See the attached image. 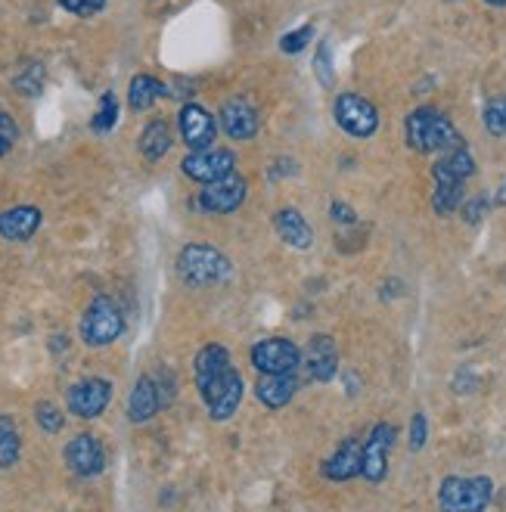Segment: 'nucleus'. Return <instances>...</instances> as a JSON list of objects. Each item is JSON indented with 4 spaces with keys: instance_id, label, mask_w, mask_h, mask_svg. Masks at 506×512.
I'll list each match as a JSON object with an SVG mask.
<instances>
[{
    "instance_id": "1",
    "label": "nucleus",
    "mask_w": 506,
    "mask_h": 512,
    "mask_svg": "<svg viewBox=\"0 0 506 512\" xmlns=\"http://www.w3.org/2000/svg\"><path fill=\"white\" fill-rule=\"evenodd\" d=\"M193 379L199 388V398L215 423H227L236 416L246 395V382L240 370L233 367L230 351L218 342H208L193 357Z\"/></svg>"
},
{
    "instance_id": "2",
    "label": "nucleus",
    "mask_w": 506,
    "mask_h": 512,
    "mask_svg": "<svg viewBox=\"0 0 506 512\" xmlns=\"http://www.w3.org/2000/svg\"><path fill=\"white\" fill-rule=\"evenodd\" d=\"M404 134H407V146L413 153H423V156L448 153V149L463 143L457 125L441 109H432V106L413 109L404 122Z\"/></svg>"
},
{
    "instance_id": "3",
    "label": "nucleus",
    "mask_w": 506,
    "mask_h": 512,
    "mask_svg": "<svg viewBox=\"0 0 506 512\" xmlns=\"http://www.w3.org/2000/svg\"><path fill=\"white\" fill-rule=\"evenodd\" d=\"M174 270L187 286L193 289H205V286H218L233 274V264L230 258L215 249V246H205V243H190L177 252L174 258Z\"/></svg>"
},
{
    "instance_id": "4",
    "label": "nucleus",
    "mask_w": 506,
    "mask_h": 512,
    "mask_svg": "<svg viewBox=\"0 0 506 512\" xmlns=\"http://www.w3.org/2000/svg\"><path fill=\"white\" fill-rule=\"evenodd\" d=\"M78 333H81V342L87 348H106V345L118 342L125 333L122 305H118L112 295H97L91 305L84 308Z\"/></svg>"
},
{
    "instance_id": "5",
    "label": "nucleus",
    "mask_w": 506,
    "mask_h": 512,
    "mask_svg": "<svg viewBox=\"0 0 506 512\" xmlns=\"http://www.w3.org/2000/svg\"><path fill=\"white\" fill-rule=\"evenodd\" d=\"M494 500V481L488 475H448L438 488V506L448 512H482Z\"/></svg>"
},
{
    "instance_id": "6",
    "label": "nucleus",
    "mask_w": 506,
    "mask_h": 512,
    "mask_svg": "<svg viewBox=\"0 0 506 512\" xmlns=\"http://www.w3.org/2000/svg\"><path fill=\"white\" fill-rule=\"evenodd\" d=\"M333 118L354 140H370L379 131V109L367 97L354 94V90H345L333 100Z\"/></svg>"
},
{
    "instance_id": "7",
    "label": "nucleus",
    "mask_w": 506,
    "mask_h": 512,
    "mask_svg": "<svg viewBox=\"0 0 506 512\" xmlns=\"http://www.w3.org/2000/svg\"><path fill=\"white\" fill-rule=\"evenodd\" d=\"M249 196V180L243 174H230L215 184H202L196 196V208L205 215H233L240 212Z\"/></svg>"
},
{
    "instance_id": "8",
    "label": "nucleus",
    "mask_w": 506,
    "mask_h": 512,
    "mask_svg": "<svg viewBox=\"0 0 506 512\" xmlns=\"http://www.w3.org/2000/svg\"><path fill=\"white\" fill-rule=\"evenodd\" d=\"M236 153L227 146H208V149H196V153L184 156L181 171L196 180V184H215V180H224L230 174H236Z\"/></svg>"
},
{
    "instance_id": "9",
    "label": "nucleus",
    "mask_w": 506,
    "mask_h": 512,
    "mask_svg": "<svg viewBox=\"0 0 506 512\" xmlns=\"http://www.w3.org/2000/svg\"><path fill=\"white\" fill-rule=\"evenodd\" d=\"M398 429L392 423H376L361 447V475L370 481V485H379L389 475V457L395 447Z\"/></svg>"
},
{
    "instance_id": "10",
    "label": "nucleus",
    "mask_w": 506,
    "mask_h": 512,
    "mask_svg": "<svg viewBox=\"0 0 506 512\" xmlns=\"http://www.w3.org/2000/svg\"><path fill=\"white\" fill-rule=\"evenodd\" d=\"M249 360L258 373H292L302 367V348L286 336H271L252 345Z\"/></svg>"
},
{
    "instance_id": "11",
    "label": "nucleus",
    "mask_w": 506,
    "mask_h": 512,
    "mask_svg": "<svg viewBox=\"0 0 506 512\" xmlns=\"http://www.w3.org/2000/svg\"><path fill=\"white\" fill-rule=\"evenodd\" d=\"M109 404H112V382L100 376L81 379L66 391V407L78 419H97L106 413Z\"/></svg>"
},
{
    "instance_id": "12",
    "label": "nucleus",
    "mask_w": 506,
    "mask_h": 512,
    "mask_svg": "<svg viewBox=\"0 0 506 512\" xmlns=\"http://www.w3.org/2000/svg\"><path fill=\"white\" fill-rule=\"evenodd\" d=\"M177 131H181V140H184V146L190 149V153H196V149L215 146L218 122H215V115L208 112L205 106L184 103L181 112H177Z\"/></svg>"
},
{
    "instance_id": "13",
    "label": "nucleus",
    "mask_w": 506,
    "mask_h": 512,
    "mask_svg": "<svg viewBox=\"0 0 506 512\" xmlns=\"http://www.w3.org/2000/svg\"><path fill=\"white\" fill-rule=\"evenodd\" d=\"M63 460L78 478H94V475H100L106 469V447L94 432H78L66 444Z\"/></svg>"
},
{
    "instance_id": "14",
    "label": "nucleus",
    "mask_w": 506,
    "mask_h": 512,
    "mask_svg": "<svg viewBox=\"0 0 506 512\" xmlns=\"http://www.w3.org/2000/svg\"><path fill=\"white\" fill-rule=\"evenodd\" d=\"M218 125L230 140H252L261 131V112L246 97H230L218 109Z\"/></svg>"
},
{
    "instance_id": "15",
    "label": "nucleus",
    "mask_w": 506,
    "mask_h": 512,
    "mask_svg": "<svg viewBox=\"0 0 506 512\" xmlns=\"http://www.w3.org/2000/svg\"><path fill=\"white\" fill-rule=\"evenodd\" d=\"M305 367L314 382H333L339 373V345L330 333H314L305 348Z\"/></svg>"
},
{
    "instance_id": "16",
    "label": "nucleus",
    "mask_w": 506,
    "mask_h": 512,
    "mask_svg": "<svg viewBox=\"0 0 506 512\" xmlns=\"http://www.w3.org/2000/svg\"><path fill=\"white\" fill-rule=\"evenodd\" d=\"M299 376L292 373H258L255 382V398L258 404H264L267 410H283L295 395H299Z\"/></svg>"
},
{
    "instance_id": "17",
    "label": "nucleus",
    "mask_w": 506,
    "mask_h": 512,
    "mask_svg": "<svg viewBox=\"0 0 506 512\" xmlns=\"http://www.w3.org/2000/svg\"><path fill=\"white\" fill-rule=\"evenodd\" d=\"M361 441L357 438H345L330 457L323 460L320 466V475L326 481H336V485H342V481H351L361 475Z\"/></svg>"
},
{
    "instance_id": "18",
    "label": "nucleus",
    "mask_w": 506,
    "mask_h": 512,
    "mask_svg": "<svg viewBox=\"0 0 506 512\" xmlns=\"http://www.w3.org/2000/svg\"><path fill=\"white\" fill-rule=\"evenodd\" d=\"M475 174V156L466 143L448 149V153H441V159L435 162L432 168V177L435 184H457V187H466L469 177Z\"/></svg>"
},
{
    "instance_id": "19",
    "label": "nucleus",
    "mask_w": 506,
    "mask_h": 512,
    "mask_svg": "<svg viewBox=\"0 0 506 512\" xmlns=\"http://www.w3.org/2000/svg\"><path fill=\"white\" fill-rule=\"evenodd\" d=\"M44 215L38 205H13L7 212H0V236L7 243H28L38 227H41Z\"/></svg>"
},
{
    "instance_id": "20",
    "label": "nucleus",
    "mask_w": 506,
    "mask_h": 512,
    "mask_svg": "<svg viewBox=\"0 0 506 512\" xmlns=\"http://www.w3.org/2000/svg\"><path fill=\"white\" fill-rule=\"evenodd\" d=\"M274 230L289 249L305 252V249L314 246V227L308 224V218L299 212V208H292V205L277 208V212H274Z\"/></svg>"
},
{
    "instance_id": "21",
    "label": "nucleus",
    "mask_w": 506,
    "mask_h": 512,
    "mask_svg": "<svg viewBox=\"0 0 506 512\" xmlns=\"http://www.w3.org/2000/svg\"><path fill=\"white\" fill-rule=\"evenodd\" d=\"M162 410V401H159V388H156V379L153 376H140L131 388L128 395V419L134 426H143L150 423V419Z\"/></svg>"
},
{
    "instance_id": "22",
    "label": "nucleus",
    "mask_w": 506,
    "mask_h": 512,
    "mask_svg": "<svg viewBox=\"0 0 506 512\" xmlns=\"http://www.w3.org/2000/svg\"><path fill=\"white\" fill-rule=\"evenodd\" d=\"M168 94H171V90L159 78H153V75H134L131 84H128V106L134 112H146V109H153Z\"/></svg>"
},
{
    "instance_id": "23",
    "label": "nucleus",
    "mask_w": 506,
    "mask_h": 512,
    "mask_svg": "<svg viewBox=\"0 0 506 512\" xmlns=\"http://www.w3.org/2000/svg\"><path fill=\"white\" fill-rule=\"evenodd\" d=\"M174 137H171V125L165 122V118H153L150 125L143 128L140 134V156L146 162H159L168 156V149H171Z\"/></svg>"
},
{
    "instance_id": "24",
    "label": "nucleus",
    "mask_w": 506,
    "mask_h": 512,
    "mask_svg": "<svg viewBox=\"0 0 506 512\" xmlns=\"http://www.w3.org/2000/svg\"><path fill=\"white\" fill-rule=\"evenodd\" d=\"M22 457V435L13 416H0V469H13Z\"/></svg>"
},
{
    "instance_id": "25",
    "label": "nucleus",
    "mask_w": 506,
    "mask_h": 512,
    "mask_svg": "<svg viewBox=\"0 0 506 512\" xmlns=\"http://www.w3.org/2000/svg\"><path fill=\"white\" fill-rule=\"evenodd\" d=\"M463 199H466V187H457V184H435L432 208H435V215L448 218V215H454L457 208L463 205Z\"/></svg>"
},
{
    "instance_id": "26",
    "label": "nucleus",
    "mask_w": 506,
    "mask_h": 512,
    "mask_svg": "<svg viewBox=\"0 0 506 512\" xmlns=\"http://www.w3.org/2000/svg\"><path fill=\"white\" fill-rule=\"evenodd\" d=\"M115 122H118V100H115L112 90H106V94L100 97V106H97L94 118H91V128L97 134H109L115 128Z\"/></svg>"
},
{
    "instance_id": "27",
    "label": "nucleus",
    "mask_w": 506,
    "mask_h": 512,
    "mask_svg": "<svg viewBox=\"0 0 506 512\" xmlns=\"http://www.w3.org/2000/svg\"><path fill=\"white\" fill-rule=\"evenodd\" d=\"M13 87L25 97H38L41 87H44V66L41 63H25L22 72L13 78Z\"/></svg>"
},
{
    "instance_id": "28",
    "label": "nucleus",
    "mask_w": 506,
    "mask_h": 512,
    "mask_svg": "<svg viewBox=\"0 0 506 512\" xmlns=\"http://www.w3.org/2000/svg\"><path fill=\"white\" fill-rule=\"evenodd\" d=\"M35 423L47 432V435H59L66 426V413L59 410L53 401H38L35 404Z\"/></svg>"
},
{
    "instance_id": "29",
    "label": "nucleus",
    "mask_w": 506,
    "mask_h": 512,
    "mask_svg": "<svg viewBox=\"0 0 506 512\" xmlns=\"http://www.w3.org/2000/svg\"><path fill=\"white\" fill-rule=\"evenodd\" d=\"M314 78L320 81V87L333 90L336 84V72H333V44L323 41L314 53Z\"/></svg>"
},
{
    "instance_id": "30",
    "label": "nucleus",
    "mask_w": 506,
    "mask_h": 512,
    "mask_svg": "<svg viewBox=\"0 0 506 512\" xmlns=\"http://www.w3.org/2000/svg\"><path fill=\"white\" fill-rule=\"evenodd\" d=\"M482 122H485V131H488L491 137H506V97H494V100L485 106Z\"/></svg>"
},
{
    "instance_id": "31",
    "label": "nucleus",
    "mask_w": 506,
    "mask_h": 512,
    "mask_svg": "<svg viewBox=\"0 0 506 512\" xmlns=\"http://www.w3.org/2000/svg\"><path fill=\"white\" fill-rule=\"evenodd\" d=\"M311 41H314V25L308 22V25H302V28H295V32H286V35L280 38V50L289 53V56H295V53H302Z\"/></svg>"
},
{
    "instance_id": "32",
    "label": "nucleus",
    "mask_w": 506,
    "mask_h": 512,
    "mask_svg": "<svg viewBox=\"0 0 506 512\" xmlns=\"http://www.w3.org/2000/svg\"><path fill=\"white\" fill-rule=\"evenodd\" d=\"M488 208H491V199L485 193H479V196H472V199H463L460 212H463V221L466 224H479L488 215Z\"/></svg>"
},
{
    "instance_id": "33",
    "label": "nucleus",
    "mask_w": 506,
    "mask_h": 512,
    "mask_svg": "<svg viewBox=\"0 0 506 512\" xmlns=\"http://www.w3.org/2000/svg\"><path fill=\"white\" fill-rule=\"evenodd\" d=\"M426 441H429V419L420 410V413H413V419H410V450H413V454H420V450L426 447Z\"/></svg>"
},
{
    "instance_id": "34",
    "label": "nucleus",
    "mask_w": 506,
    "mask_h": 512,
    "mask_svg": "<svg viewBox=\"0 0 506 512\" xmlns=\"http://www.w3.org/2000/svg\"><path fill=\"white\" fill-rule=\"evenodd\" d=\"M59 7H63L66 13H72V16L87 19V16H97L106 7V0H59Z\"/></svg>"
},
{
    "instance_id": "35",
    "label": "nucleus",
    "mask_w": 506,
    "mask_h": 512,
    "mask_svg": "<svg viewBox=\"0 0 506 512\" xmlns=\"http://www.w3.org/2000/svg\"><path fill=\"white\" fill-rule=\"evenodd\" d=\"M16 140H19V125L13 122L7 112H0V159L10 153Z\"/></svg>"
},
{
    "instance_id": "36",
    "label": "nucleus",
    "mask_w": 506,
    "mask_h": 512,
    "mask_svg": "<svg viewBox=\"0 0 506 512\" xmlns=\"http://www.w3.org/2000/svg\"><path fill=\"white\" fill-rule=\"evenodd\" d=\"M156 379V388H159V401H162V407H168L171 401H174V395H177V382H174V373L171 370H159V376H153Z\"/></svg>"
},
{
    "instance_id": "37",
    "label": "nucleus",
    "mask_w": 506,
    "mask_h": 512,
    "mask_svg": "<svg viewBox=\"0 0 506 512\" xmlns=\"http://www.w3.org/2000/svg\"><path fill=\"white\" fill-rule=\"evenodd\" d=\"M330 218H333V224H339V227H351V224H357V212L348 205V202H333L330 205Z\"/></svg>"
},
{
    "instance_id": "38",
    "label": "nucleus",
    "mask_w": 506,
    "mask_h": 512,
    "mask_svg": "<svg viewBox=\"0 0 506 512\" xmlns=\"http://www.w3.org/2000/svg\"><path fill=\"white\" fill-rule=\"evenodd\" d=\"M267 174H271V180L292 177V174H295V162H292V159H274V165L267 168Z\"/></svg>"
},
{
    "instance_id": "39",
    "label": "nucleus",
    "mask_w": 506,
    "mask_h": 512,
    "mask_svg": "<svg viewBox=\"0 0 506 512\" xmlns=\"http://www.w3.org/2000/svg\"><path fill=\"white\" fill-rule=\"evenodd\" d=\"M345 385H348V388H345L348 395H357V376H354V373H348V376H345Z\"/></svg>"
},
{
    "instance_id": "40",
    "label": "nucleus",
    "mask_w": 506,
    "mask_h": 512,
    "mask_svg": "<svg viewBox=\"0 0 506 512\" xmlns=\"http://www.w3.org/2000/svg\"><path fill=\"white\" fill-rule=\"evenodd\" d=\"M494 202H497V205H506V180H503V184H500V190H497Z\"/></svg>"
},
{
    "instance_id": "41",
    "label": "nucleus",
    "mask_w": 506,
    "mask_h": 512,
    "mask_svg": "<svg viewBox=\"0 0 506 512\" xmlns=\"http://www.w3.org/2000/svg\"><path fill=\"white\" fill-rule=\"evenodd\" d=\"M488 7H506V0H485Z\"/></svg>"
}]
</instances>
